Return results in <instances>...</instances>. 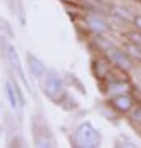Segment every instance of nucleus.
<instances>
[{
  "mask_svg": "<svg viewBox=\"0 0 141 148\" xmlns=\"http://www.w3.org/2000/svg\"><path fill=\"white\" fill-rule=\"evenodd\" d=\"M44 94L54 102H61L66 97V89H64V81L54 69H49L44 74V84H43Z\"/></svg>",
  "mask_w": 141,
  "mask_h": 148,
  "instance_id": "nucleus-1",
  "label": "nucleus"
},
{
  "mask_svg": "<svg viewBox=\"0 0 141 148\" xmlns=\"http://www.w3.org/2000/svg\"><path fill=\"white\" fill-rule=\"evenodd\" d=\"M76 142L77 147L82 148H97L100 147V133L99 130L90 123V122H82L76 130Z\"/></svg>",
  "mask_w": 141,
  "mask_h": 148,
  "instance_id": "nucleus-2",
  "label": "nucleus"
},
{
  "mask_svg": "<svg viewBox=\"0 0 141 148\" xmlns=\"http://www.w3.org/2000/svg\"><path fill=\"white\" fill-rule=\"evenodd\" d=\"M107 58L112 64H115L118 69H123V71H130L133 63H131V56L123 49H118L115 46H108L107 49Z\"/></svg>",
  "mask_w": 141,
  "mask_h": 148,
  "instance_id": "nucleus-3",
  "label": "nucleus"
},
{
  "mask_svg": "<svg viewBox=\"0 0 141 148\" xmlns=\"http://www.w3.org/2000/svg\"><path fill=\"white\" fill-rule=\"evenodd\" d=\"M7 56H8V61H10V64L13 66V69L16 71V74L20 76L21 82L30 89V86H28V81H26V76L25 73H23V68H21V63H20V58H18V53H16V49L12 45H7Z\"/></svg>",
  "mask_w": 141,
  "mask_h": 148,
  "instance_id": "nucleus-4",
  "label": "nucleus"
},
{
  "mask_svg": "<svg viewBox=\"0 0 141 148\" xmlns=\"http://www.w3.org/2000/svg\"><path fill=\"white\" fill-rule=\"evenodd\" d=\"M112 107L116 109L121 114H128V112L133 109V99H131L128 94H120L112 97Z\"/></svg>",
  "mask_w": 141,
  "mask_h": 148,
  "instance_id": "nucleus-5",
  "label": "nucleus"
},
{
  "mask_svg": "<svg viewBox=\"0 0 141 148\" xmlns=\"http://www.w3.org/2000/svg\"><path fill=\"white\" fill-rule=\"evenodd\" d=\"M26 61H28V66H30V71H31V74L35 76V77H43L44 74H46V66H44V63H43L40 58H36L35 54L28 53L26 54Z\"/></svg>",
  "mask_w": 141,
  "mask_h": 148,
  "instance_id": "nucleus-6",
  "label": "nucleus"
},
{
  "mask_svg": "<svg viewBox=\"0 0 141 148\" xmlns=\"http://www.w3.org/2000/svg\"><path fill=\"white\" fill-rule=\"evenodd\" d=\"M87 25H89V28L92 32L99 33V35H104V33H107L110 30L108 25H107L102 18H99V16H89V18H87Z\"/></svg>",
  "mask_w": 141,
  "mask_h": 148,
  "instance_id": "nucleus-7",
  "label": "nucleus"
},
{
  "mask_svg": "<svg viewBox=\"0 0 141 148\" xmlns=\"http://www.w3.org/2000/svg\"><path fill=\"white\" fill-rule=\"evenodd\" d=\"M5 94H7V99H8V104H10L12 109H16L18 107V94H16V89L15 86L12 84L10 81L5 82Z\"/></svg>",
  "mask_w": 141,
  "mask_h": 148,
  "instance_id": "nucleus-8",
  "label": "nucleus"
},
{
  "mask_svg": "<svg viewBox=\"0 0 141 148\" xmlns=\"http://www.w3.org/2000/svg\"><path fill=\"white\" fill-rule=\"evenodd\" d=\"M125 51L130 54L131 58L140 59V61H141V48L138 46V41H136V43H128V45L125 46Z\"/></svg>",
  "mask_w": 141,
  "mask_h": 148,
  "instance_id": "nucleus-9",
  "label": "nucleus"
},
{
  "mask_svg": "<svg viewBox=\"0 0 141 148\" xmlns=\"http://www.w3.org/2000/svg\"><path fill=\"white\" fill-rule=\"evenodd\" d=\"M131 119H133V122H138V123H141V107H138L133 114H131Z\"/></svg>",
  "mask_w": 141,
  "mask_h": 148,
  "instance_id": "nucleus-10",
  "label": "nucleus"
},
{
  "mask_svg": "<svg viewBox=\"0 0 141 148\" xmlns=\"http://www.w3.org/2000/svg\"><path fill=\"white\" fill-rule=\"evenodd\" d=\"M135 25L138 27V30L141 32V15H138V16H135Z\"/></svg>",
  "mask_w": 141,
  "mask_h": 148,
  "instance_id": "nucleus-11",
  "label": "nucleus"
},
{
  "mask_svg": "<svg viewBox=\"0 0 141 148\" xmlns=\"http://www.w3.org/2000/svg\"><path fill=\"white\" fill-rule=\"evenodd\" d=\"M140 36H141V35H140Z\"/></svg>",
  "mask_w": 141,
  "mask_h": 148,
  "instance_id": "nucleus-12",
  "label": "nucleus"
}]
</instances>
